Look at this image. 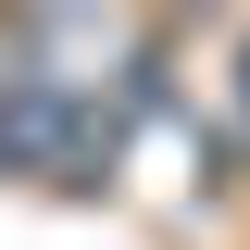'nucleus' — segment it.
Instances as JSON below:
<instances>
[]
</instances>
